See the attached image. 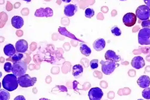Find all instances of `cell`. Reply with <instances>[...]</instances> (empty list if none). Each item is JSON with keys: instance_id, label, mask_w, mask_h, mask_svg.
I'll use <instances>...</instances> for the list:
<instances>
[{"instance_id": "10", "label": "cell", "mask_w": 150, "mask_h": 100, "mask_svg": "<svg viewBox=\"0 0 150 100\" xmlns=\"http://www.w3.org/2000/svg\"><path fill=\"white\" fill-rule=\"evenodd\" d=\"M131 65L135 69H140L143 68L145 66V62L142 56H135L132 59Z\"/></svg>"}, {"instance_id": "6", "label": "cell", "mask_w": 150, "mask_h": 100, "mask_svg": "<svg viewBox=\"0 0 150 100\" xmlns=\"http://www.w3.org/2000/svg\"><path fill=\"white\" fill-rule=\"evenodd\" d=\"M138 42L140 45H150V28H143L140 30L138 34Z\"/></svg>"}, {"instance_id": "11", "label": "cell", "mask_w": 150, "mask_h": 100, "mask_svg": "<svg viewBox=\"0 0 150 100\" xmlns=\"http://www.w3.org/2000/svg\"><path fill=\"white\" fill-rule=\"evenodd\" d=\"M28 47V43L24 39L19 40L16 43V51L19 53H24L26 52Z\"/></svg>"}, {"instance_id": "1", "label": "cell", "mask_w": 150, "mask_h": 100, "mask_svg": "<svg viewBox=\"0 0 150 100\" xmlns=\"http://www.w3.org/2000/svg\"><path fill=\"white\" fill-rule=\"evenodd\" d=\"M17 77L13 74L6 75L2 80L3 87L8 91H12L16 89L18 87Z\"/></svg>"}, {"instance_id": "21", "label": "cell", "mask_w": 150, "mask_h": 100, "mask_svg": "<svg viewBox=\"0 0 150 100\" xmlns=\"http://www.w3.org/2000/svg\"><path fill=\"white\" fill-rule=\"evenodd\" d=\"M6 90L1 89L0 91V99L9 100L10 99V94Z\"/></svg>"}, {"instance_id": "8", "label": "cell", "mask_w": 150, "mask_h": 100, "mask_svg": "<svg viewBox=\"0 0 150 100\" xmlns=\"http://www.w3.org/2000/svg\"><path fill=\"white\" fill-rule=\"evenodd\" d=\"M88 96L90 100H100L103 96V92L100 88H92L89 91Z\"/></svg>"}, {"instance_id": "19", "label": "cell", "mask_w": 150, "mask_h": 100, "mask_svg": "<svg viewBox=\"0 0 150 100\" xmlns=\"http://www.w3.org/2000/svg\"><path fill=\"white\" fill-rule=\"evenodd\" d=\"M80 50L81 54L87 57L89 56L91 53V49L85 43L80 44Z\"/></svg>"}, {"instance_id": "2", "label": "cell", "mask_w": 150, "mask_h": 100, "mask_svg": "<svg viewBox=\"0 0 150 100\" xmlns=\"http://www.w3.org/2000/svg\"><path fill=\"white\" fill-rule=\"evenodd\" d=\"M27 69V64L24 61H20L13 63L12 71L15 75L19 77L25 74Z\"/></svg>"}, {"instance_id": "31", "label": "cell", "mask_w": 150, "mask_h": 100, "mask_svg": "<svg viewBox=\"0 0 150 100\" xmlns=\"http://www.w3.org/2000/svg\"><path fill=\"white\" fill-rule=\"evenodd\" d=\"M64 2L66 3H69L70 2L72 1V0H62Z\"/></svg>"}, {"instance_id": "9", "label": "cell", "mask_w": 150, "mask_h": 100, "mask_svg": "<svg viewBox=\"0 0 150 100\" xmlns=\"http://www.w3.org/2000/svg\"><path fill=\"white\" fill-rule=\"evenodd\" d=\"M35 15L36 17H52L53 15V11L50 7L41 8L36 10Z\"/></svg>"}, {"instance_id": "4", "label": "cell", "mask_w": 150, "mask_h": 100, "mask_svg": "<svg viewBox=\"0 0 150 100\" xmlns=\"http://www.w3.org/2000/svg\"><path fill=\"white\" fill-rule=\"evenodd\" d=\"M136 15L142 21L148 20L150 17V8L146 5H141L136 10Z\"/></svg>"}, {"instance_id": "7", "label": "cell", "mask_w": 150, "mask_h": 100, "mask_svg": "<svg viewBox=\"0 0 150 100\" xmlns=\"http://www.w3.org/2000/svg\"><path fill=\"white\" fill-rule=\"evenodd\" d=\"M137 17L134 13H128L124 15L123 22L126 26L128 27L133 26L136 23Z\"/></svg>"}, {"instance_id": "32", "label": "cell", "mask_w": 150, "mask_h": 100, "mask_svg": "<svg viewBox=\"0 0 150 100\" xmlns=\"http://www.w3.org/2000/svg\"><path fill=\"white\" fill-rule=\"evenodd\" d=\"M23 1H25L28 2H29L31 1V0H23Z\"/></svg>"}, {"instance_id": "26", "label": "cell", "mask_w": 150, "mask_h": 100, "mask_svg": "<svg viewBox=\"0 0 150 100\" xmlns=\"http://www.w3.org/2000/svg\"><path fill=\"white\" fill-rule=\"evenodd\" d=\"M98 59H95L91 60L90 63V65L92 69H96L98 67Z\"/></svg>"}, {"instance_id": "20", "label": "cell", "mask_w": 150, "mask_h": 100, "mask_svg": "<svg viewBox=\"0 0 150 100\" xmlns=\"http://www.w3.org/2000/svg\"><path fill=\"white\" fill-rule=\"evenodd\" d=\"M58 32H59L60 34L63 35L68 37V38L73 39L74 40H78L75 37V36L73 35V34L69 33V31L67 30L65 27H60L58 28Z\"/></svg>"}, {"instance_id": "22", "label": "cell", "mask_w": 150, "mask_h": 100, "mask_svg": "<svg viewBox=\"0 0 150 100\" xmlns=\"http://www.w3.org/2000/svg\"><path fill=\"white\" fill-rule=\"evenodd\" d=\"M111 32L112 35L115 36H120L121 35V29L117 26H115L112 27L111 28Z\"/></svg>"}, {"instance_id": "3", "label": "cell", "mask_w": 150, "mask_h": 100, "mask_svg": "<svg viewBox=\"0 0 150 100\" xmlns=\"http://www.w3.org/2000/svg\"><path fill=\"white\" fill-rule=\"evenodd\" d=\"M18 83L20 87L23 88L29 87H32L36 83L37 81V78L31 77L29 75L25 74L18 77Z\"/></svg>"}, {"instance_id": "14", "label": "cell", "mask_w": 150, "mask_h": 100, "mask_svg": "<svg viewBox=\"0 0 150 100\" xmlns=\"http://www.w3.org/2000/svg\"><path fill=\"white\" fill-rule=\"evenodd\" d=\"M138 85L142 88H146L150 85V78L147 75H142L140 77L137 81Z\"/></svg>"}, {"instance_id": "15", "label": "cell", "mask_w": 150, "mask_h": 100, "mask_svg": "<svg viewBox=\"0 0 150 100\" xmlns=\"http://www.w3.org/2000/svg\"><path fill=\"white\" fill-rule=\"evenodd\" d=\"M11 23L12 26L15 28L20 29L24 26V20L21 16H15L12 18Z\"/></svg>"}, {"instance_id": "25", "label": "cell", "mask_w": 150, "mask_h": 100, "mask_svg": "<svg viewBox=\"0 0 150 100\" xmlns=\"http://www.w3.org/2000/svg\"><path fill=\"white\" fill-rule=\"evenodd\" d=\"M142 95L145 99H150V88H146L143 90Z\"/></svg>"}, {"instance_id": "28", "label": "cell", "mask_w": 150, "mask_h": 100, "mask_svg": "<svg viewBox=\"0 0 150 100\" xmlns=\"http://www.w3.org/2000/svg\"><path fill=\"white\" fill-rule=\"evenodd\" d=\"M141 25L143 28H149L150 29V20H147L143 21Z\"/></svg>"}, {"instance_id": "23", "label": "cell", "mask_w": 150, "mask_h": 100, "mask_svg": "<svg viewBox=\"0 0 150 100\" xmlns=\"http://www.w3.org/2000/svg\"><path fill=\"white\" fill-rule=\"evenodd\" d=\"M94 11L90 8H87L85 11V16L88 18H91L94 15Z\"/></svg>"}, {"instance_id": "17", "label": "cell", "mask_w": 150, "mask_h": 100, "mask_svg": "<svg viewBox=\"0 0 150 100\" xmlns=\"http://www.w3.org/2000/svg\"><path fill=\"white\" fill-rule=\"evenodd\" d=\"M4 52L6 56L11 57L16 53V50L13 45L11 44H8L4 48Z\"/></svg>"}, {"instance_id": "30", "label": "cell", "mask_w": 150, "mask_h": 100, "mask_svg": "<svg viewBox=\"0 0 150 100\" xmlns=\"http://www.w3.org/2000/svg\"><path fill=\"white\" fill-rule=\"evenodd\" d=\"M144 3L150 8V0H144Z\"/></svg>"}, {"instance_id": "5", "label": "cell", "mask_w": 150, "mask_h": 100, "mask_svg": "<svg viewBox=\"0 0 150 100\" xmlns=\"http://www.w3.org/2000/svg\"><path fill=\"white\" fill-rule=\"evenodd\" d=\"M102 65V71L103 74L107 75L112 74L114 71L116 67L117 62L114 61L102 60L100 62Z\"/></svg>"}, {"instance_id": "33", "label": "cell", "mask_w": 150, "mask_h": 100, "mask_svg": "<svg viewBox=\"0 0 150 100\" xmlns=\"http://www.w3.org/2000/svg\"><path fill=\"white\" fill-rule=\"evenodd\" d=\"M120 1H127V0H120Z\"/></svg>"}, {"instance_id": "18", "label": "cell", "mask_w": 150, "mask_h": 100, "mask_svg": "<svg viewBox=\"0 0 150 100\" xmlns=\"http://www.w3.org/2000/svg\"><path fill=\"white\" fill-rule=\"evenodd\" d=\"M83 72V67L80 64L75 65L73 67V75L75 77L77 78L81 75Z\"/></svg>"}, {"instance_id": "29", "label": "cell", "mask_w": 150, "mask_h": 100, "mask_svg": "<svg viewBox=\"0 0 150 100\" xmlns=\"http://www.w3.org/2000/svg\"><path fill=\"white\" fill-rule=\"evenodd\" d=\"M14 100H25V99L22 95H19V96H17V97L15 98Z\"/></svg>"}, {"instance_id": "13", "label": "cell", "mask_w": 150, "mask_h": 100, "mask_svg": "<svg viewBox=\"0 0 150 100\" xmlns=\"http://www.w3.org/2000/svg\"><path fill=\"white\" fill-rule=\"evenodd\" d=\"M105 58L106 60L114 61L116 62H119L121 60L120 56L117 55L114 51L112 50H108L105 54Z\"/></svg>"}, {"instance_id": "24", "label": "cell", "mask_w": 150, "mask_h": 100, "mask_svg": "<svg viewBox=\"0 0 150 100\" xmlns=\"http://www.w3.org/2000/svg\"><path fill=\"white\" fill-rule=\"evenodd\" d=\"M23 55L18 52L15 54L13 55L12 57V61L15 62H18V61H21V59H23Z\"/></svg>"}, {"instance_id": "12", "label": "cell", "mask_w": 150, "mask_h": 100, "mask_svg": "<svg viewBox=\"0 0 150 100\" xmlns=\"http://www.w3.org/2000/svg\"><path fill=\"white\" fill-rule=\"evenodd\" d=\"M77 11V6L76 4H67L64 8V13L68 17H71L74 15Z\"/></svg>"}, {"instance_id": "27", "label": "cell", "mask_w": 150, "mask_h": 100, "mask_svg": "<svg viewBox=\"0 0 150 100\" xmlns=\"http://www.w3.org/2000/svg\"><path fill=\"white\" fill-rule=\"evenodd\" d=\"M12 67H13V65L11 63L9 62H7L4 64V69L7 73H10L12 71Z\"/></svg>"}, {"instance_id": "16", "label": "cell", "mask_w": 150, "mask_h": 100, "mask_svg": "<svg viewBox=\"0 0 150 100\" xmlns=\"http://www.w3.org/2000/svg\"><path fill=\"white\" fill-rule=\"evenodd\" d=\"M105 40L103 38H99L95 40L93 44V49L97 51H100L105 46Z\"/></svg>"}]
</instances>
